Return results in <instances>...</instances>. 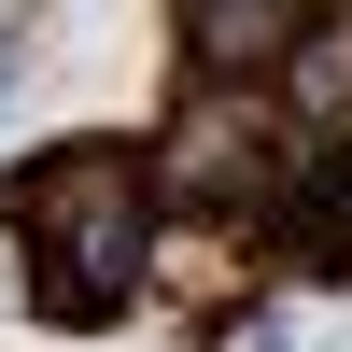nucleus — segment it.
<instances>
[{
    "mask_svg": "<svg viewBox=\"0 0 352 352\" xmlns=\"http://www.w3.org/2000/svg\"><path fill=\"white\" fill-rule=\"evenodd\" d=\"M169 43L197 85H282V56L310 43L296 0H169Z\"/></svg>",
    "mask_w": 352,
    "mask_h": 352,
    "instance_id": "obj_3",
    "label": "nucleus"
},
{
    "mask_svg": "<svg viewBox=\"0 0 352 352\" xmlns=\"http://www.w3.org/2000/svg\"><path fill=\"white\" fill-rule=\"evenodd\" d=\"M282 99H296L310 127H352V0H338L324 28H310L296 56H282Z\"/></svg>",
    "mask_w": 352,
    "mask_h": 352,
    "instance_id": "obj_4",
    "label": "nucleus"
},
{
    "mask_svg": "<svg viewBox=\"0 0 352 352\" xmlns=\"http://www.w3.org/2000/svg\"><path fill=\"white\" fill-rule=\"evenodd\" d=\"M296 169H310V155H296V127L268 113V85H212V99L184 113V141L155 155V184L212 197V212H268Z\"/></svg>",
    "mask_w": 352,
    "mask_h": 352,
    "instance_id": "obj_2",
    "label": "nucleus"
},
{
    "mask_svg": "<svg viewBox=\"0 0 352 352\" xmlns=\"http://www.w3.org/2000/svg\"><path fill=\"white\" fill-rule=\"evenodd\" d=\"M14 56H28V0L0 14V99H14Z\"/></svg>",
    "mask_w": 352,
    "mask_h": 352,
    "instance_id": "obj_5",
    "label": "nucleus"
},
{
    "mask_svg": "<svg viewBox=\"0 0 352 352\" xmlns=\"http://www.w3.org/2000/svg\"><path fill=\"white\" fill-rule=\"evenodd\" d=\"M0 254L28 268V310L43 324H127L141 282H155L169 226H155V155L127 141H56V155L0 169Z\"/></svg>",
    "mask_w": 352,
    "mask_h": 352,
    "instance_id": "obj_1",
    "label": "nucleus"
}]
</instances>
